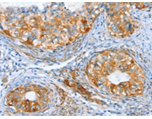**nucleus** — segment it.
<instances>
[{"mask_svg": "<svg viewBox=\"0 0 152 119\" xmlns=\"http://www.w3.org/2000/svg\"><path fill=\"white\" fill-rule=\"evenodd\" d=\"M86 73L96 88L116 96H138L144 91L145 73L122 50H108L97 54L90 60Z\"/></svg>", "mask_w": 152, "mask_h": 119, "instance_id": "1", "label": "nucleus"}, {"mask_svg": "<svg viewBox=\"0 0 152 119\" xmlns=\"http://www.w3.org/2000/svg\"><path fill=\"white\" fill-rule=\"evenodd\" d=\"M47 89L37 85L20 86L7 95V105L21 112H36L46 109L50 103Z\"/></svg>", "mask_w": 152, "mask_h": 119, "instance_id": "2", "label": "nucleus"}, {"mask_svg": "<svg viewBox=\"0 0 152 119\" xmlns=\"http://www.w3.org/2000/svg\"><path fill=\"white\" fill-rule=\"evenodd\" d=\"M139 23L132 17L128 8L119 7L110 12L107 19V28L113 37L118 39L132 34L139 27Z\"/></svg>", "mask_w": 152, "mask_h": 119, "instance_id": "3", "label": "nucleus"}]
</instances>
